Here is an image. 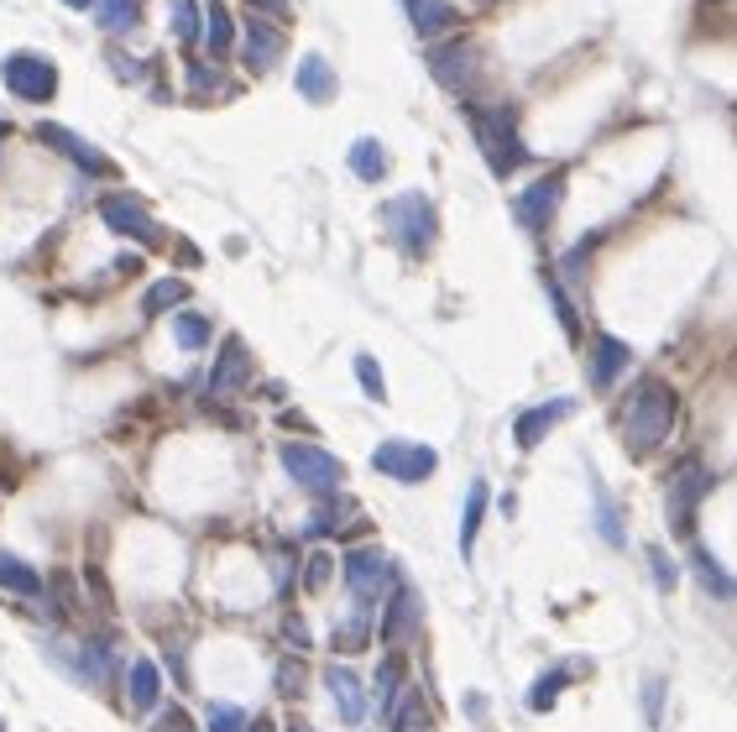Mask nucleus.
Segmentation results:
<instances>
[{
  "label": "nucleus",
  "mask_w": 737,
  "mask_h": 732,
  "mask_svg": "<svg viewBox=\"0 0 737 732\" xmlns=\"http://www.w3.org/2000/svg\"><path fill=\"white\" fill-rule=\"evenodd\" d=\"M288 732H314V728H309V722H288Z\"/></svg>",
  "instance_id": "50"
},
{
  "label": "nucleus",
  "mask_w": 737,
  "mask_h": 732,
  "mask_svg": "<svg viewBox=\"0 0 737 732\" xmlns=\"http://www.w3.org/2000/svg\"><path fill=\"white\" fill-rule=\"evenodd\" d=\"M387 722H393V732H429V706H424V696H419V691L409 685Z\"/></svg>",
  "instance_id": "30"
},
{
  "label": "nucleus",
  "mask_w": 737,
  "mask_h": 732,
  "mask_svg": "<svg viewBox=\"0 0 737 732\" xmlns=\"http://www.w3.org/2000/svg\"><path fill=\"white\" fill-rule=\"evenodd\" d=\"M471 131H476L481 157H487V168L498 173V178H513V173L523 168L529 147H523V137H518V105L502 100V105L476 110V116H471Z\"/></svg>",
  "instance_id": "2"
},
{
  "label": "nucleus",
  "mask_w": 737,
  "mask_h": 732,
  "mask_svg": "<svg viewBox=\"0 0 737 732\" xmlns=\"http://www.w3.org/2000/svg\"><path fill=\"white\" fill-rule=\"evenodd\" d=\"M205 728L209 732H246V728H252V716L240 712V706H230V701H215L209 716H205Z\"/></svg>",
  "instance_id": "39"
},
{
  "label": "nucleus",
  "mask_w": 737,
  "mask_h": 732,
  "mask_svg": "<svg viewBox=\"0 0 737 732\" xmlns=\"http://www.w3.org/2000/svg\"><path fill=\"white\" fill-rule=\"evenodd\" d=\"M372 466H377L382 477L403 481V487H419V481L434 477L440 456H434L429 445H413V440H382L377 450H372Z\"/></svg>",
  "instance_id": "8"
},
{
  "label": "nucleus",
  "mask_w": 737,
  "mask_h": 732,
  "mask_svg": "<svg viewBox=\"0 0 737 732\" xmlns=\"http://www.w3.org/2000/svg\"><path fill=\"white\" fill-rule=\"evenodd\" d=\"M366 638H372V607H356V613H351L341 628H335L330 648H341V654H356V648H366Z\"/></svg>",
  "instance_id": "28"
},
{
  "label": "nucleus",
  "mask_w": 737,
  "mask_h": 732,
  "mask_svg": "<svg viewBox=\"0 0 737 732\" xmlns=\"http://www.w3.org/2000/svg\"><path fill=\"white\" fill-rule=\"evenodd\" d=\"M409 691V681H403V664L397 660H387L377 670V696H382V706H387V716H393V706H397V696Z\"/></svg>",
  "instance_id": "38"
},
{
  "label": "nucleus",
  "mask_w": 737,
  "mask_h": 732,
  "mask_svg": "<svg viewBox=\"0 0 737 732\" xmlns=\"http://www.w3.org/2000/svg\"><path fill=\"white\" fill-rule=\"evenodd\" d=\"M283 638H288V648H293V654H304V648L314 644V638H309V628H304V617H298V613H288V617H283Z\"/></svg>",
  "instance_id": "46"
},
{
  "label": "nucleus",
  "mask_w": 737,
  "mask_h": 732,
  "mask_svg": "<svg viewBox=\"0 0 737 732\" xmlns=\"http://www.w3.org/2000/svg\"><path fill=\"white\" fill-rule=\"evenodd\" d=\"M330 576H335V555H325V549H314L309 560H304V592H325Z\"/></svg>",
  "instance_id": "41"
},
{
  "label": "nucleus",
  "mask_w": 737,
  "mask_h": 732,
  "mask_svg": "<svg viewBox=\"0 0 737 732\" xmlns=\"http://www.w3.org/2000/svg\"><path fill=\"white\" fill-rule=\"evenodd\" d=\"M544 293H549V309H554V320H560V330H566L570 341H581V314H576V304H570V293L560 289V277L544 273Z\"/></svg>",
  "instance_id": "31"
},
{
  "label": "nucleus",
  "mask_w": 737,
  "mask_h": 732,
  "mask_svg": "<svg viewBox=\"0 0 737 732\" xmlns=\"http://www.w3.org/2000/svg\"><path fill=\"white\" fill-rule=\"evenodd\" d=\"M189 304V283L184 277H157L153 289L141 293V314L153 320V314H168V309H184Z\"/></svg>",
  "instance_id": "23"
},
{
  "label": "nucleus",
  "mask_w": 737,
  "mask_h": 732,
  "mask_svg": "<svg viewBox=\"0 0 737 732\" xmlns=\"http://www.w3.org/2000/svg\"><path fill=\"white\" fill-rule=\"evenodd\" d=\"M298 95H304L309 105H330V100H335V69H330V58L304 52V64H298Z\"/></svg>",
  "instance_id": "20"
},
{
  "label": "nucleus",
  "mask_w": 737,
  "mask_h": 732,
  "mask_svg": "<svg viewBox=\"0 0 737 732\" xmlns=\"http://www.w3.org/2000/svg\"><path fill=\"white\" fill-rule=\"evenodd\" d=\"M351 173H356L361 184H377L382 173H387V147L377 137H356L351 141Z\"/></svg>",
  "instance_id": "22"
},
{
  "label": "nucleus",
  "mask_w": 737,
  "mask_h": 732,
  "mask_svg": "<svg viewBox=\"0 0 737 732\" xmlns=\"http://www.w3.org/2000/svg\"><path fill=\"white\" fill-rule=\"evenodd\" d=\"M173 341L184 345V351H205V345H209V320H205V314H194V309H178V320H173Z\"/></svg>",
  "instance_id": "35"
},
{
  "label": "nucleus",
  "mask_w": 737,
  "mask_h": 732,
  "mask_svg": "<svg viewBox=\"0 0 737 732\" xmlns=\"http://www.w3.org/2000/svg\"><path fill=\"white\" fill-rule=\"evenodd\" d=\"M205 48H209V58H225V52L236 48V21H230V11H225V6H215V11H209Z\"/></svg>",
  "instance_id": "33"
},
{
  "label": "nucleus",
  "mask_w": 737,
  "mask_h": 732,
  "mask_svg": "<svg viewBox=\"0 0 737 732\" xmlns=\"http://www.w3.org/2000/svg\"><path fill=\"white\" fill-rule=\"evenodd\" d=\"M157 696H163V670H157V660H137L126 670V701H131V712H153Z\"/></svg>",
  "instance_id": "19"
},
{
  "label": "nucleus",
  "mask_w": 737,
  "mask_h": 732,
  "mask_svg": "<svg viewBox=\"0 0 737 732\" xmlns=\"http://www.w3.org/2000/svg\"><path fill=\"white\" fill-rule=\"evenodd\" d=\"M325 685H330V696H335V712H341V722L361 728V722H366V685H361L356 670H345V664H330V670H325Z\"/></svg>",
  "instance_id": "16"
},
{
  "label": "nucleus",
  "mask_w": 737,
  "mask_h": 732,
  "mask_svg": "<svg viewBox=\"0 0 737 732\" xmlns=\"http://www.w3.org/2000/svg\"><path fill=\"white\" fill-rule=\"evenodd\" d=\"M711 492V471H706L701 460H686V466H675V477H669V492H665V513H669V528L680 534V539H690L696 528H690V518H696V508H701V497Z\"/></svg>",
  "instance_id": "6"
},
{
  "label": "nucleus",
  "mask_w": 737,
  "mask_h": 732,
  "mask_svg": "<svg viewBox=\"0 0 737 732\" xmlns=\"http://www.w3.org/2000/svg\"><path fill=\"white\" fill-rule=\"evenodd\" d=\"M205 11H199V0H173V37L194 48V42H205Z\"/></svg>",
  "instance_id": "27"
},
{
  "label": "nucleus",
  "mask_w": 737,
  "mask_h": 732,
  "mask_svg": "<svg viewBox=\"0 0 737 732\" xmlns=\"http://www.w3.org/2000/svg\"><path fill=\"white\" fill-rule=\"evenodd\" d=\"M273 681H277V696L298 701V696H304V691H309V664L298 660V654H288V660H277Z\"/></svg>",
  "instance_id": "34"
},
{
  "label": "nucleus",
  "mask_w": 737,
  "mask_h": 732,
  "mask_svg": "<svg viewBox=\"0 0 737 732\" xmlns=\"http://www.w3.org/2000/svg\"><path fill=\"white\" fill-rule=\"evenodd\" d=\"M37 137L48 141L52 153H63L73 163V168L79 173H89V178H100V173H110V157L100 153V147H89L85 137H73L69 126H58V120H42V126H37Z\"/></svg>",
  "instance_id": "12"
},
{
  "label": "nucleus",
  "mask_w": 737,
  "mask_h": 732,
  "mask_svg": "<svg viewBox=\"0 0 737 732\" xmlns=\"http://www.w3.org/2000/svg\"><path fill=\"white\" fill-rule=\"evenodd\" d=\"M0 74H6V89H11L17 100L48 105L52 95H58V69H52L48 58H37V52H11Z\"/></svg>",
  "instance_id": "10"
},
{
  "label": "nucleus",
  "mask_w": 737,
  "mask_h": 732,
  "mask_svg": "<svg viewBox=\"0 0 737 732\" xmlns=\"http://www.w3.org/2000/svg\"><path fill=\"white\" fill-rule=\"evenodd\" d=\"M591 492H597V528H601V539H607L612 549H622V545H628V534H622L618 508L607 502V487H601V481H591Z\"/></svg>",
  "instance_id": "36"
},
{
  "label": "nucleus",
  "mask_w": 737,
  "mask_h": 732,
  "mask_svg": "<svg viewBox=\"0 0 737 732\" xmlns=\"http://www.w3.org/2000/svg\"><path fill=\"white\" fill-rule=\"evenodd\" d=\"M382 221H387L393 241L409 256H429L434 236H440V215H434V205H429V194H419V188L397 194L393 205H382Z\"/></svg>",
  "instance_id": "3"
},
{
  "label": "nucleus",
  "mask_w": 737,
  "mask_h": 732,
  "mask_svg": "<svg viewBox=\"0 0 737 732\" xmlns=\"http://www.w3.org/2000/svg\"><path fill=\"white\" fill-rule=\"evenodd\" d=\"M63 6H73V11H89V6H95V0H63Z\"/></svg>",
  "instance_id": "48"
},
{
  "label": "nucleus",
  "mask_w": 737,
  "mask_h": 732,
  "mask_svg": "<svg viewBox=\"0 0 737 732\" xmlns=\"http://www.w3.org/2000/svg\"><path fill=\"white\" fill-rule=\"evenodd\" d=\"M184 79H189V89H220V85H225V74L215 69V64H199V58H189Z\"/></svg>",
  "instance_id": "43"
},
{
  "label": "nucleus",
  "mask_w": 737,
  "mask_h": 732,
  "mask_svg": "<svg viewBox=\"0 0 737 732\" xmlns=\"http://www.w3.org/2000/svg\"><path fill=\"white\" fill-rule=\"evenodd\" d=\"M566 681H570V670H544V675L533 681V691H529L533 712H549V706L560 701V691H566Z\"/></svg>",
  "instance_id": "37"
},
{
  "label": "nucleus",
  "mask_w": 737,
  "mask_h": 732,
  "mask_svg": "<svg viewBox=\"0 0 737 732\" xmlns=\"http://www.w3.org/2000/svg\"><path fill=\"white\" fill-rule=\"evenodd\" d=\"M403 6H409V21L419 37H445L455 27V6H445V0H403Z\"/></svg>",
  "instance_id": "21"
},
{
  "label": "nucleus",
  "mask_w": 737,
  "mask_h": 732,
  "mask_svg": "<svg viewBox=\"0 0 737 732\" xmlns=\"http://www.w3.org/2000/svg\"><path fill=\"white\" fill-rule=\"evenodd\" d=\"M487 502H492L487 481H471V492H465V513H461V555H471V549H476V534H481V518H487Z\"/></svg>",
  "instance_id": "26"
},
{
  "label": "nucleus",
  "mask_w": 737,
  "mask_h": 732,
  "mask_svg": "<svg viewBox=\"0 0 737 732\" xmlns=\"http://www.w3.org/2000/svg\"><path fill=\"white\" fill-rule=\"evenodd\" d=\"M0 586H6V592H17V596H27V602H37V596H42V576H37L27 560L6 555V549H0Z\"/></svg>",
  "instance_id": "24"
},
{
  "label": "nucleus",
  "mask_w": 737,
  "mask_h": 732,
  "mask_svg": "<svg viewBox=\"0 0 737 732\" xmlns=\"http://www.w3.org/2000/svg\"><path fill=\"white\" fill-rule=\"evenodd\" d=\"M560 199H566V173H544V178H533L513 199V221L529 236H544L549 225H554V215H560Z\"/></svg>",
  "instance_id": "7"
},
{
  "label": "nucleus",
  "mask_w": 737,
  "mask_h": 732,
  "mask_svg": "<svg viewBox=\"0 0 737 732\" xmlns=\"http://www.w3.org/2000/svg\"><path fill=\"white\" fill-rule=\"evenodd\" d=\"M341 570H345V586H351V596H356V607H377V596L397 586L393 560H387L377 545L351 549V555L341 560Z\"/></svg>",
  "instance_id": "5"
},
{
  "label": "nucleus",
  "mask_w": 737,
  "mask_h": 732,
  "mask_svg": "<svg viewBox=\"0 0 737 732\" xmlns=\"http://www.w3.org/2000/svg\"><path fill=\"white\" fill-rule=\"evenodd\" d=\"M649 576L659 580V592H675V580H680V570H675V560H669L659 545H649Z\"/></svg>",
  "instance_id": "42"
},
{
  "label": "nucleus",
  "mask_w": 737,
  "mask_h": 732,
  "mask_svg": "<svg viewBox=\"0 0 737 732\" xmlns=\"http://www.w3.org/2000/svg\"><path fill=\"white\" fill-rule=\"evenodd\" d=\"M675 413H680L675 388L659 382V377H643V382L628 392V403H622V440H628V450H633V456H654V450L669 440Z\"/></svg>",
  "instance_id": "1"
},
{
  "label": "nucleus",
  "mask_w": 737,
  "mask_h": 732,
  "mask_svg": "<svg viewBox=\"0 0 737 732\" xmlns=\"http://www.w3.org/2000/svg\"><path fill=\"white\" fill-rule=\"evenodd\" d=\"M628 361H633L628 341H618V335H597L591 357H586V382H591L597 392H612V382L628 372Z\"/></svg>",
  "instance_id": "14"
},
{
  "label": "nucleus",
  "mask_w": 737,
  "mask_h": 732,
  "mask_svg": "<svg viewBox=\"0 0 737 732\" xmlns=\"http://www.w3.org/2000/svg\"><path fill=\"white\" fill-rule=\"evenodd\" d=\"M246 732H277V728H273V722H252V728H246Z\"/></svg>",
  "instance_id": "49"
},
{
  "label": "nucleus",
  "mask_w": 737,
  "mask_h": 732,
  "mask_svg": "<svg viewBox=\"0 0 737 732\" xmlns=\"http://www.w3.org/2000/svg\"><path fill=\"white\" fill-rule=\"evenodd\" d=\"M100 32H110V37H120V32H131L141 21V0H100Z\"/></svg>",
  "instance_id": "29"
},
{
  "label": "nucleus",
  "mask_w": 737,
  "mask_h": 732,
  "mask_svg": "<svg viewBox=\"0 0 737 732\" xmlns=\"http://www.w3.org/2000/svg\"><path fill=\"white\" fill-rule=\"evenodd\" d=\"M659 712H665V681H643V722L659 728Z\"/></svg>",
  "instance_id": "44"
},
{
  "label": "nucleus",
  "mask_w": 737,
  "mask_h": 732,
  "mask_svg": "<svg viewBox=\"0 0 737 732\" xmlns=\"http://www.w3.org/2000/svg\"><path fill=\"white\" fill-rule=\"evenodd\" d=\"M283 48H288V42H283V32H277V27H267V21H246V42H240V58H246V69L252 74H267L277 64V58H283Z\"/></svg>",
  "instance_id": "17"
},
{
  "label": "nucleus",
  "mask_w": 737,
  "mask_h": 732,
  "mask_svg": "<svg viewBox=\"0 0 737 732\" xmlns=\"http://www.w3.org/2000/svg\"><path fill=\"white\" fill-rule=\"evenodd\" d=\"M351 513H356V502H351V497H341V492L320 497V508H314V518H309V528H304V534H309V539H325V534H335V528H341Z\"/></svg>",
  "instance_id": "25"
},
{
  "label": "nucleus",
  "mask_w": 737,
  "mask_h": 732,
  "mask_svg": "<svg viewBox=\"0 0 737 732\" xmlns=\"http://www.w3.org/2000/svg\"><path fill=\"white\" fill-rule=\"evenodd\" d=\"M246 6H252V11H277V17L288 11V0H246Z\"/></svg>",
  "instance_id": "47"
},
{
  "label": "nucleus",
  "mask_w": 737,
  "mask_h": 732,
  "mask_svg": "<svg viewBox=\"0 0 737 732\" xmlns=\"http://www.w3.org/2000/svg\"><path fill=\"white\" fill-rule=\"evenodd\" d=\"M570 413H576V398H549V403H539V409H523L518 413V424H513L518 450H533V445L544 440L560 419H570Z\"/></svg>",
  "instance_id": "15"
},
{
  "label": "nucleus",
  "mask_w": 737,
  "mask_h": 732,
  "mask_svg": "<svg viewBox=\"0 0 737 732\" xmlns=\"http://www.w3.org/2000/svg\"><path fill=\"white\" fill-rule=\"evenodd\" d=\"M419 617H424V607H419V592H413L409 580H397L393 596H387V617H382V644L403 648L419 633Z\"/></svg>",
  "instance_id": "13"
},
{
  "label": "nucleus",
  "mask_w": 737,
  "mask_h": 732,
  "mask_svg": "<svg viewBox=\"0 0 737 732\" xmlns=\"http://www.w3.org/2000/svg\"><path fill=\"white\" fill-rule=\"evenodd\" d=\"M277 460H283V471H288L304 492L314 497H330V492H341V481H345V466L330 450H320V445H277Z\"/></svg>",
  "instance_id": "4"
},
{
  "label": "nucleus",
  "mask_w": 737,
  "mask_h": 732,
  "mask_svg": "<svg viewBox=\"0 0 737 732\" xmlns=\"http://www.w3.org/2000/svg\"><path fill=\"white\" fill-rule=\"evenodd\" d=\"M356 377H361V388H366L372 403H387V382H382L377 357H366V351H361V357H356Z\"/></svg>",
  "instance_id": "40"
},
{
  "label": "nucleus",
  "mask_w": 737,
  "mask_h": 732,
  "mask_svg": "<svg viewBox=\"0 0 737 732\" xmlns=\"http://www.w3.org/2000/svg\"><path fill=\"white\" fill-rule=\"evenodd\" d=\"M246 377H252V351H246V341H225L220 361H215V372H209V392H220V398H230V392L246 388Z\"/></svg>",
  "instance_id": "18"
},
{
  "label": "nucleus",
  "mask_w": 737,
  "mask_h": 732,
  "mask_svg": "<svg viewBox=\"0 0 737 732\" xmlns=\"http://www.w3.org/2000/svg\"><path fill=\"white\" fill-rule=\"evenodd\" d=\"M153 732H199V728H194V716L184 712V706H168V712L153 722Z\"/></svg>",
  "instance_id": "45"
},
{
  "label": "nucleus",
  "mask_w": 737,
  "mask_h": 732,
  "mask_svg": "<svg viewBox=\"0 0 737 732\" xmlns=\"http://www.w3.org/2000/svg\"><path fill=\"white\" fill-rule=\"evenodd\" d=\"M690 570H696V576L706 580V592H711V596H737V580H733V576H721V565L711 560V555H706L701 545H690Z\"/></svg>",
  "instance_id": "32"
},
{
  "label": "nucleus",
  "mask_w": 737,
  "mask_h": 732,
  "mask_svg": "<svg viewBox=\"0 0 737 732\" xmlns=\"http://www.w3.org/2000/svg\"><path fill=\"white\" fill-rule=\"evenodd\" d=\"M476 64H481V52L471 37H450V42H434V48H429V74H434V85H445L450 95H465V89L476 85Z\"/></svg>",
  "instance_id": "9"
},
{
  "label": "nucleus",
  "mask_w": 737,
  "mask_h": 732,
  "mask_svg": "<svg viewBox=\"0 0 737 732\" xmlns=\"http://www.w3.org/2000/svg\"><path fill=\"white\" fill-rule=\"evenodd\" d=\"M100 221L116 231V236L126 241H141V246H157V221H153V209L141 205L137 194H105L100 199Z\"/></svg>",
  "instance_id": "11"
}]
</instances>
